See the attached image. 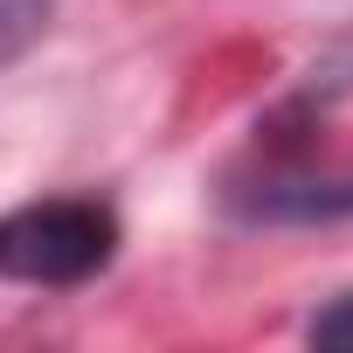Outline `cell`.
Instances as JSON below:
<instances>
[{"label": "cell", "mask_w": 353, "mask_h": 353, "mask_svg": "<svg viewBox=\"0 0 353 353\" xmlns=\"http://www.w3.org/2000/svg\"><path fill=\"white\" fill-rule=\"evenodd\" d=\"M118 250V222L111 208L97 201H28L14 208L8 222H0V277H14V284H83L111 263Z\"/></svg>", "instance_id": "cell-1"}, {"label": "cell", "mask_w": 353, "mask_h": 353, "mask_svg": "<svg viewBox=\"0 0 353 353\" xmlns=\"http://www.w3.org/2000/svg\"><path fill=\"white\" fill-rule=\"evenodd\" d=\"M312 339H319V346H346V353H353V298H339V305L312 325Z\"/></svg>", "instance_id": "cell-3"}, {"label": "cell", "mask_w": 353, "mask_h": 353, "mask_svg": "<svg viewBox=\"0 0 353 353\" xmlns=\"http://www.w3.org/2000/svg\"><path fill=\"white\" fill-rule=\"evenodd\" d=\"M42 28H49V0H0V63L35 49Z\"/></svg>", "instance_id": "cell-2"}]
</instances>
